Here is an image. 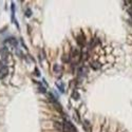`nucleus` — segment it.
I'll list each match as a JSON object with an SVG mask.
<instances>
[{"label":"nucleus","instance_id":"1","mask_svg":"<svg viewBox=\"0 0 132 132\" xmlns=\"http://www.w3.org/2000/svg\"><path fill=\"white\" fill-rule=\"evenodd\" d=\"M76 40H77V43H78V46H79L80 48L85 47V43H86V38H85V36H83V34H82V33L78 36V37L76 38Z\"/></svg>","mask_w":132,"mask_h":132},{"label":"nucleus","instance_id":"2","mask_svg":"<svg viewBox=\"0 0 132 132\" xmlns=\"http://www.w3.org/2000/svg\"><path fill=\"white\" fill-rule=\"evenodd\" d=\"M7 75H8V68L5 65H2L0 68V79H3Z\"/></svg>","mask_w":132,"mask_h":132},{"label":"nucleus","instance_id":"8","mask_svg":"<svg viewBox=\"0 0 132 132\" xmlns=\"http://www.w3.org/2000/svg\"><path fill=\"white\" fill-rule=\"evenodd\" d=\"M38 90H39V91L41 92V93H46L47 91H46V90H45V88L42 87V86H41L40 85V83H39V87H38Z\"/></svg>","mask_w":132,"mask_h":132},{"label":"nucleus","instance_id":"10","mask_svg":"<svg viewBox=\"0 0 132 132\" xmlns=\"http://www.w3.org/2000/svg\"><path fill=\"white\" fill-rule=\"evenodd\" d=\"M35 74L37 75V76H40V73H39V72H38V69H37V68L35 69Z\"/></svg>","mask_w":132,"mask_h":132},{"label":"nucleus","instance_id":"7","mask_svg":"<svg viewBox=\"0 0 132 132\" xmlns=\"http://www.w3.org/2000/svg\"><path fill=\"white\" fill-rule=\"evenodd\" d=\"M72 97H73L74 99H78V98H79V94L77 93L76 91H74L73 93H72Z\"/></svg>","mask_w":132,"mask_h":132},{"label":"nucleus","instance_id":"9","mask_svg":"<svg viewBox=\"0 0 132 132\" xmlns=\"http://www.w3.org/2000/svg\"><path fill=\"white\" fill-rule=\"evenodd\" d=\"M26 16H27V17H31V16H32V11L30 10V9L27 10V12H26Z\"/></svg>","mask_w":132,"mask_h":132},{"label":"nucleus","instance_id":"3","mask_svg":"<svg viewBox=\"0 0 132 132\" xmlns=\"http://www.w3.org/2000/svg\"><path fill=\"white\" fill-rule=\"evenodd\" d=\"M4 42H5V43H11L13 47H17V43H18L15 37H10V38H8L7 40H5Z\"/></svg>","mask_w":132,"mask_h":132},{"label":"nucleus","instance_id":"6","mask_svg":"<svg viewBox=\"0 0 132 132\" xmlns=\"http://www.w3.org/2000/svg\"><path fill=\"white\" fill-rule=\"evenodd\" d=\"M56 86L59 88V91H60V92H64V87H63V85H62V83H56Z\"/></svg>","mask_w":132,"mask_h":132},{"label":"nucleus","instance_id":"4","mask_svg":"<svg viewBox=\"0 0 132 132\" xmlns=\"http://www.w3.org/2000/svg\"><path fill=\"white\" fill-rule=\"evenodd\" d=\"M91 68L93 69V70H98V69H100L101 68V63L100 62H98V61H93V62H91Z\"/></svg>","mask_w":132,"mask_h":132},{"label":"nucleus","instance_id":"11","mask_svg":"<svg viewBox=\"0 0 132 132\" xmlns=\"http://www.w3.org/2000/svg\"><path fill=\"white\" fill-rule=\"evenodd\" d=\"M128 13H129V15H130V17H131V18H132V8H131V9H129V10H128Z\"/></svg>","mask_w":132,"mask_h":132},{"label":"nucleus","instance_id":"5","mask_svg":"<svg viewBox=\"0 0 132 132\" xmlns=\"http://www.w3.org/2000/svg\"><path fill=\"white\" fill-rule=\"evenodd\" d=\"M53 70H54V72H55V74L56 73H60V72H61V67L59 64H54Z\"/></svg>","mask_w":132,"mask_h":132}]
</instances>
